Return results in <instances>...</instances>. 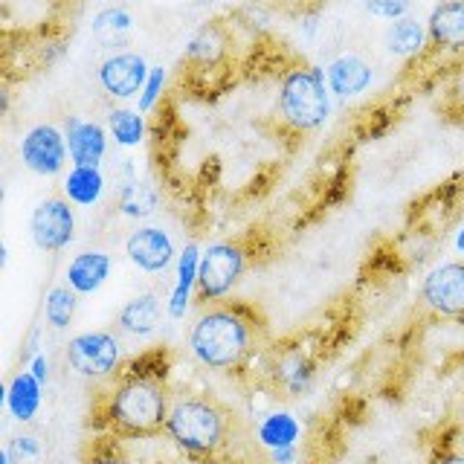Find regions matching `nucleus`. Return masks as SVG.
<instances>
[{"instance_id":"f257e3e1","label":"nucleus","mask_w":464,"mask_h":464,"mask_svg":"<svg viewBox=\"0 0 464 464\" xmlns=\"http://www.w3.org/2000/svg\"><path fill=\"white\" fill-rule=\"evenodd\" d=\"M171 410L166 354H145L113 377L96 403V427L120 441L157 439Z\"/></svg>"},{"instance_id":"f03ea898","label":"nucleus","mask_w":464,"mask_h":464,"mask_svg":"<svg viewBox=\"0 0 464 464\" xmlns=\"http://www.w3.org/2000/svg\"><path fill=\"white\" fill-rule=\"evenodd\" d=\"M267 337V323L246 302H209L188 331V348L200 366L212 372H238Z\"/></svg>"},{"instance_id":"7ed1b4c3","label":"nucleus","mask_w":464,"mask_h":464,"mask_svg":"<svg viewBox=\"0 0 464 464\" xmlns=\"http://www.w3.org/2000/svg\"><path fill=\"white\" fill-rule=\"evenodd\" d=\"M166 435L188 459L215 461L236 435V412L212 395H174Z\"/></svg>"},{"instance_id":"20e7f679","label":"nucleus","mask_w":464,"mask_h":464,"mask_svg":"<svg viewBox=\"0 0 464 464\" xmlns=\"http://www.w3.org/2000/svg\"><path fill=\"white\" fill-rule=\"evenodd\" d=\"M282 122L296 134H311L323 128L331 116V87L325 72L311 64H296L285 70L276 99Z\"/></svg>"},{"instance_id":"39448f33","label":"nucleus","mask_w":464,"mask_h":464,"mask_svg":"<svg viewBox=\"0 0 464 464\" xmlns=\"http://www.w3.org/2000/svg\"><path fill=\"white\" fill-rule=\"evenodd\" d=\"M250 246L241 238L236 241H215L200 253V273L195 296L200 304L221 302L232 294V287L241 282V276L250 267Z\"/></svg>"},{"instance_id":"423d86ee","label":"nucleus","mask_w":464,"mask_h":464,"mask_svg":"<svg viewBox=\"0 0 464 464\" xmlns=\"http://www.w3.org/2000/svg\"><path fill=\"white\" fill-rule=\"evenodd\" d=\"M67 366L87 381H102L120 372L122 343L111 331H84L67 343Z\"/></svg>"},{"instance_id":"0eeeda50","label":"nucleus","mask_w":464,"mask_h":464,"mask_svg":"<svg viewBox=\"0 0 464 464\" xmlns=\"http://www.w3.org/2000/svg\"><path fill=\"white\" fill-rule=\"evenodd\" d=\"M29 236L44 253H62L76 238V215L67 198H44L29 218Z\"/></svg>"},{"instance_id":"6e6552de","label":"nucleus","mask_w":464,"mask_h":464,"mask_svg":"<svg viewBox=\"0 0 464 464\" xmlns=\"http://www.w3.org/2000/svg\"><path fill=\"white\" fill-rule=\"evenodd\" d=\"M67 137L55 125H35L29 128L21 140V160L24 166L38 174V178H55L67 166Z\"/></svg>"},{"instance_id":"1a4fd4ad","label":"nucleus","mask_w":464,"mask_h":464,"mask_svg":"<svg viewBox=\"0 0 464 464\" xmlns=\"http://www.w3.org/2000/svg\"><path fill=\"white\" fill-rule=\"evenodd\" d=\"M420 302L435 316L464 319V261H447L430 270L420 285Z\"/></svg>"},{"instance_id":"9d476101","label":"nucleus","mask_w":464,"mask_h":464,"mask_svg":"<svg viewBox=\"0 0 464 464\" xmlns=\"http://www.w3.org/2000/svg\"><path fill=\"white\" fill-rule=\"evenodd\" d=\"M149 62L140 53H113L99 64V84L113 99H134L149 82Z\"/></svg>"},{"instance_id":"9b49d317","label":"nucleus","mask_w":464,"mask_h":464,"mask_svg":"<svg viewBox=\"0 0 464 464\" xmlns=\"http://www.w3.org/2000/svg\"><path fill=\"white\" fill-rule=\"evenodd\" d=\"M125 256L142 273H163L174 265L178 250L163 227H137L125 238Z\"/></svg>"},{"instance_id":"f8f14e48","label":"nucleus","mask_w":464,"mask_h":464,"mask_svg":"<svg viewBox=\"0 0 464 464\" xmlns=\"http://www.w3.org/2000/svg\"><path fill=\"white\" fill-rule=\"evenodd\" d=\"M430 47L435 53L464 55V0H441L427 18Z\"/></svg>"},{"instance_id":"ddd939ff","label":"nucleus","mask_w":464,"mask_h":464,"mask_svg":"<svg viewBox=\"0 0 464 464\" xmlns=\"http://www.w3.org/2000/svg\"><path fill=\"white\" fill-rule=\"evenodd\" d=\"M64 137L72 166H99L108 154V130L99 122L70 116L64 125Z\"/></svg>"},{"instance_id":"4468645a","label":"nucleus","mask_w":464,"mask_h":464,"mask_svg":"<svg viewBox=\"0 0 464 464\" xmlns=\"http://www.w3.org/2000/svg\"><path fill=\"white\" fill-rule=\"evenodd\" d=\"M227 53H229V33L215 21L200 26L192 35V41L186 44L183 62L192 70H215L227 62Z\"/></svg>"},{"instance_id":"2eb2a0df","label":"nucleus","mask_w":464,"mask_h":464,"mask_svg":"<svg viewBox=\"0 0 464 464\" xmlns=\"http://www.w3.org/2000/svg\"><path fill=\"white\" fill-rule=\"evenodd\" d=\"M325 79H328V87H331L334 96L354 99V96L369 91L374 72H372L369 62H362L360 55H340L328 64Z\"/></svg>"},{"instance_id":"dca6fc26","label":"nucleus","mask_w":464,"mask_h":464,"mask_svg":"<svg viewBox=\"0 0 464 464\" xmlns=\"http://www.w3.org/2000/svg\"><path fill=\"white\" fill-rule=\"evenodd\" d=\"M160 319H163V302L149 290V294H140L122 304L116 325H120L122 334H130V337H149V334L157 331Z\"/></svg>"},{"instance_id":"f3484780","label":"nucleus","mask_w":464,"mask_h":464,"mask_svg":"<svg viewBox=\"0 0 464 464\" xmlns=\"http://www.w3.org/2000/svg\"><path fill=\"white\" fill-rule=\"evenodd\" d=\"M383 44L389 55L395 58H420L430 47V33H427V24H420L412 14H406L401 21H392Z\"/></svg>"},{"instance_id":"a211bd4d","label":"nucleus","mask_w":464,"mask_h":464,"mask_svg":"<svg viewBox=\"0 0 464 464\" xmlns=\"http://www.w3.org/2000/svg\"><path fill=\"white\" fill-rule=\"evenodd\" d=\"M111 276V256L102 250H84L70 261L67 285L76 294H96Z\"/></svg>"},{"instance_id":"6ab92c4d","label":"nucleus","mask_w":464,"mask_h":464,"mask_svg":"<svg viewBox=\"0 0 464 464\" xmlns=\"http://www.w3.org/2000/svg\"><path fill=\"white\" fill-rule=\"evenodd\" d=\"M198 273H200V246L186 244L183 253L178 256V285H174L171 299H169V316L171 319L186 316L192 294L198 290Z\"/></svg>"},{"instance_id":"aec40b11","label":"nucleus","mask_w":464,"mask_h":464,"mask_svg":"<svg viewBox=\"0 0 464 464\" xmlns=\"http://www.w3.org/2000/svg\"><path fill=\"white\" fill-rule=\"evenodd\" d=\"M64 198L76 207H96L105 195V174L99 166H72L64 174Z\"/></svg>"},{"instance_id":"412c9836","label":"nucleus","mask_w":464,"mask_h":464,"mask_svg":"<svg viewBox=\"0 0 464 464\" xmlns=\"http://www.w3.org/2000/svg\"><path fill=\"white\" fill-rule=\"evenodd\" d=\"M6 403H9V412L18 420H33L35 412L41 410V381L33 372H21L9 383Z\"/></svg>"},{"instance_id":"4be33fe9","label":"nucleus","mask_w":464,"mask_h":464,"mask_svg":"<svg viewBox=\"0 0 464 464\" xmlns=\"http://www.w3.org/2000/svg\"><path fill=\"white\" fill-rule=\"evenodd\" d=\"M108 130L116 145H122V149H137V145L145 140V116L130 108H113L108 113Z\"/></svg>"},{"instance_id":"5701e85b","label":"nucleus","mask_w":464,"mask_h":464,"mask_svg":"<svg viewBox=\"0 0 464 464\" xmlns=\"http://www.w3.org/2000/svg\"><path fill=\"white\" fill-rule=\"evenodd\" d=\"M258 439L270 450H282V447H296L299 439V424L294 415L287 412H273L261 420L258 427Z\"/></svg>"},{"instance_id":"b1692460","label":"nucleus","mask_w":464,"mask_h":464,"mask_svg":"<svg viewBox=\"0 0 464 464\" xmlns=\"http://www.w3.org/2000/svg\"><path fill=\"white\" fill-rule=\"evenodd\" d=\"M93 35L102 44H113L130 33L134 26V14H130L125 6H108V9H99L96 18H93Z\"/></svg>"},{"instance_id":"393cba45","label":"nucleus","mask_w":464,"mask_h":464,"mask_svg":"<svg viewBox=\"0 0 464 464\" xmlns=\"http://www.w3.org/2000/svg\"><path fill=\"white\" fill-rule=\"evenodd\" d=\"M120 207L128 218H149L157 209V192L149 183L130 180L120 192Z\"/></svg>"},{"instance_id":"a878e982","label":"nucleus","mask_w":464,"mask_h":464,"mask_svg":"<svg viewBox=\"0 0 464 464\" xmlns=\"http://www.w3.org/2000/svg\"><path fill=\"white\" fill-rule=\"evenodd\" d=\"M76 316V290L70 285L53 287L47 296V323L53 328H67Z\"/></svg>"},{"instance_id":"bb28decb","label":"nucleus","mask_w":464,"mask_h":464,"mask_svg":"<svg viewBox=\"0 0 464 464\" xmlns=\"http://www.w3.org/2000/svg\"><path fill=\"white\" fill-rule=\"evenodd\" d=\"M430 464H464V427H450L439 435Z\"/></svg>"},{"instance_id":"cd10ccee","label":"nucleus","mask_w":464,"mask_h":464,"mask_svg":"<svg viewBox=\"0 0 464 464\" xmlns=\"http://www.w3.org/2000/svg\"><path fill=\"white\" fill-rule=\"evenodd\" d=\"M82 464H128L120 439L113 435H99V439H91L84 447Z\"/></svg>"},{"instance_id":"c85d7f7f","label":"nucleus","mask_w":464,"mask_h":464,"mask_svg":"<svg viewBox=\"0 0 464 464\" xmlns=\"http://www.w3.org/2000/svg\"><path fill=\"white\" fill-rule=\"evenodd\" d=\"M366 4V12H372L374 18H381V21H401L410 14L412 9V0H362Z\"/></svg>"},{"instance_id":"c756f323","label":"nucleus","mask_w":464,"mask_h":464,"mask_svg":"<svg viewBox=\"0 0 464 464\" xmlns=\"http://www.w3.org/2000/svg\"><path fill=\"white\" fill-rule=\"evenodd\" d=\"M444 105L450 113L459 116V120L464 122V62L453 70V76H450V82H447Z\"/></svg>"},{"instance_id":"7c9ffc66","label":"nucleus","mask_w":464,"mask_h":464,"mask_svg":"<svg viewBox=\"0 0 464 464\" xmlns=\"http://www.w3.org/2000/svg\"><path fill=\"white\" fill-rule=\"evenodd\" d=\"M163 87H166V70L163 67H151L149 82H145L142 93H140V113H149V111L157 108L160 96H163Z\"/></svg>"},{"instance_id":"2f4dec72","label":"nucleus","mask_w":464,"mask_h":464,"mask_svg":"<svg viewBox=\"0 0 464 464\" xmlns=\"http://www.w3.org/2000/svg\"><path fill=\"white\" fill-rule=\"evenodd\" d=\"M38 439H33V435H18V439L12 441L9 447V456H18V459H35L38 456Z\"/></svg>"},{"instance_id":"473e14b6","label":"nucleus","mask_w":464,"mask_h":464,"mask_svg":"<svg viewBox=\"0 0 464 464\" xmlns=\"http://www.w3.org/2000/svg\"><path fill=\"white\" fill-rule=\"evenodd\" d=\"M29 372H33L41 383H47V377H50V362H47V357H44V354H35V357H33V366H29Z\"/></svg>"},{"instance_id":"72a5a7b5","label":"nucleus","mask_w":464,"mask_h":464,"mask_svg":"<svg viewBox=\"0 0 464 464\" xmlns=\"http://www.w3.org/2000/svg\"><path fill=\"white\" fill-rule=\"evenodd\" d=\"M273 464H290L296 459V447H282V450H273L270 453Z\"/></svg>"},{"instance_id":"f704fd0d","label":"nucleus","mask_w":464,"mask_h":464,"mask_svg":"<svg viewBox=\"0 0 464 464\" xmlns=\"http://www.w3.org/2000/svg\"><path fill=\"white\" fill-rule=\"evenodd\" d=\"M456 250H459V253H464V227L459 229V236H456Z\"/></svg>"}]
</instances>
